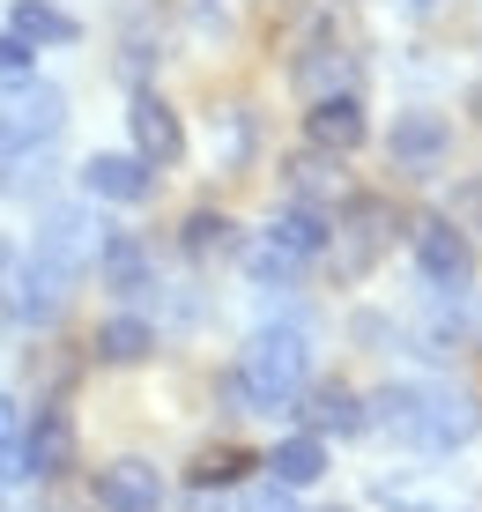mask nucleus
<instances>
[{
  "label": "nucleus",
  "mask_w": 482,
  "mask_h": 512,
  "mask_svg": "<svg viewBox=\"0 0 482 512\" xmlns=\"http://www.w3.org/2000/svg\"><path fill=\"white\" fill-rule=\"evenodd\" d=\"M245 512H297V505H290V490H282V483H275V490H260V498H253V505H245Z\"/></svg>",
  "instance_id": "nucleus-28"
},
{
  "label": "nucleus",
  "mask_w": 482,
  "mask_h": 512,
  "mask_svg": "<svg viewBox=\"0 0 482 512\" xmlns=\"http://www.w3.org/2000/svg\"><path fill=\"white\" fill-rule=\"evenodd\" d=\"M416 275L431 282L438 297H468L475 290V238H468V223H453V216H423L416 223Z\"/></svg>",
  "instance_id": "nucleus-5"
},
{
  "label": "nucleus",
  "mask_w": 482,
  "mask_h": 512,
  "mask_svg": "<svg viewBox=\"0 0 482 512\" xmlns=\"http://www.w3.org/2000/svg\"><path fill=\"white\" fill-rule=\"evenodd\" d=\"M97 505L104 512H156L164 505V475L149 461H112V468H97Z\"/></svg>",
  "instance_id": "nucleus-13"
},
{
  "label": "nucleus",
  "mask_w": 482,
  "mask_h": 512,
  "mask_svg": "<svg viewBox=\"0 0 482 512\" xmlns=\"http://www.w3.org/2000/svg\"><path fill=\"white\" fill-rule=\"evenodd\" d=\"M445 141H453V127H445L438 112H401V119H394V141H386V149H394L401 164H438Z\"/></svg>",
  "instance_id": "nucleus-18"
},
{
  "label": "nucleus",
  "mask_w": 482,
  "mask_h": 512,
  "mask_svg": "<svg viewBox=\"0 0 482 512\" xmlns=\"http://www.w3.org/2000/svg\"><path fill=\"white\" fill-rule=\"evenodd\" d=\"M386 223H394V216H386V201H371V193H349V201H342V216L327 223V231H334L327 253H334V275H342V282L371 275V260L386 253Z\"/></svg>",
  "instance_id": "nucleus-6"
},
{
  "label": "nucleus",
  "mask_w": 482,
  "mask_h": 512,
  "mask_svg": "<svg viewBox=\"0 0 482 512\" xmlns=\"http://www.w3.org/2000/svg\"><path fill=\"white\" fill-rule=\"evenodd\" d=\"M104 245V223L97 208H52V216L38 223V245H30V282H52V290H75V282L89 275V260H97Z\"/></svg>",
  "instance_id": "nucleus-3"
},
{
  "label": "nucleus",
  "mask_w": 482,
  "mask_h": 512,
  "mask_svg": "<svg viewBox=\"0 0 482 512\" xmlns=\"http://www.w3.org/2000/svg\"><path fill=\"white\" fill-rule=\"evenodd\" d=\"M297 90H305V104L312 97H334V90H356V52L342 45V38H312L305 52H297Z\"/></svg>",
  "instance_id": "nucleus-11"
},
{
  "label": "nucleus",
  "mask_w": 482,
  "mask_h": 512,
  "mask_svg": "<svg viewBox=\"0 0 482 512\" xmlns=\"http://www.w3.org/2000/svg\"><path fill=\"white\" fill-rule=\"evenodd\" d=\"M0 268H8V238H0Z\"/></svg>",
  "instance_id": "nucleus-29"
},
{
  "label": "nucleus",
  "mask_w": 482,
  "mask_h": 512,
  "mask_svg": "<svg viewBox=\"0 0 482 512\" xmlns=\"http://www.w3.org/2000/svg\"><path fill=\"white\" fill-rule=\"evenodd\" d=\"M8 30H15V38H30V45H75L82 38V23L67 8H52V0H15Z\"/></svg>",
  "instance_id": "nucleus-20"
},
{
  "label": "nucleus",
  "mask_w": 482,
  "mask_h": 512,
  "mask_svg": "<svg viewBox=\"0 0 482 512\" xmlns=\"http://www.w3.org/2000/svg\"><path fill=\"white\" fill-rule=\"evenodd\" d=\"M282 171H290V201H305V208H334L342 201V156L334 149H305Z\"/></svg>",
  "instance_id": "nucleus-16"
},
{
  "label": "nucleus",
  "mask_w": 482,
  "mask_h": 512,
  "mask_svg": "<svg viewBox=\"0 0 482 512\" xmlns=\"http://www.w3.org/2000/svg\"><path fill=\"white\" fill-rule=\"evenodd\" d=\"M67 127V97L38 75L0 82V156H45Z\"/></svg>",
  "instance_id": "nucleus-4"
},
{
  "label": "nucleus",
  "mask_w": 482,
  "mask_h": 512,
  "mask_svg": "<svg viewBox=\"0 0 482 512\" xmlns=\"http://www.w3.org/2000/svg\"><path fill=\"white\" fill-rule=\"evenodd\" d=\"M23 401L0 394V483H23Z\"/></svg>",
  "instance_id": "nucleus-23"
},
{
  "label": "nucleus",
  "mask_w": 482,
  "mask_h": 512,
  "mask_svg": "<svg viewBox=\"0 0 482 512\" xmlns=\"http://www.w3.org/2000/svg\"><path fill=\"white\" fill-rule=\"evenodd\" d=\"M97 282L104 290H119V297H134V290H149V245H141L134 231H104V245H97Z\"/></svg>",
  "instance_id": "nucleus-15"
},
{
  "label": "nucleus",
  "mask_w": 482,
  "mask_h": 512,
  "mask_svg": "<svg viewBox=\"0 0 482 512\" xmlns=\"http://www.w3.org/2000/svg\"><path fill=\"white\" fill-rule=\"evenodd\" d=\"M267 475H275L282 490H305L327 475V438H312V431H297V438H282L275 453H267Z\"/></svg>",
  "instance_id": "nucleus-17"
},
{
  "label": "nucleus",
  "mask_w": 482,
  "mask_h": 512,
  "mask_svg": "<svg viewBox=\"0 0 482 512\" xmlns=\"http://www.w3.org/2000/svg\"><path fill=\"white\" fill-rule=\"evenodd\" d=\"M371 505H379V512H475L468 498H453V490H431V483H408V475H386V483H371Z\"/></svg>",
  "instance_id": "nucleus-19"
},
{
  "label": "nucleus",
  "mask_w": 482,
  "mask_h": 512,
  "mask_svg": "<svg viewBox=\"0 0 482 512\" xmlns=\"http://www.w3.org/2000/svg\"><path fill=\"white\" fill-rule=\"evenodd\" d=\"M305 134H312V149H334V156H349L356 141H364V104H356V90H334V97H312V112H305Z\"/></svg>",
  "instance_id": "nucleus-12"
},
{
  "label": "nucleus",
  "mask_w": 482,
  "mask_h": 512,
  "mask_svg": "<svg viewBox=\"0 0 482 512\" xmlns=\"http://www.w3.org/2000/svg\"><path fill=\"white\" fill-rule=\"evenodd\" d=\"M297 394H305V431L312 438H356L364 431V394H356V386H342V379H327V386H297Z\"/></svg>",
  "instance_id": "nucleus-9"
},
{
  "label": "nucleus",
  "mask_w": 482,
  "mask_h": 512,
  "mask_svg": "<svg viewBox=\"0 0 482 512\" xmlns=\"http://www.w3.org/2000/svg\"><path fill=\"white\" fill-rule=\"evenodd\" d=\"M305 379H312V334L305 327H260L238 357V394L253 409H290Z\"/></svg>",
  "instance_id": "nucleus-2"
},
{
  "label": "nucleus",
  "mask_w": 482,
  "mask_h": 512,
  "mask_svg": "<svg viewBox=\"0 0 482 512\" xmlns=\"http://www.w3.org/2000/svg\"><path fill=\"white\" fill-rule=\"evenodd\" d=\"M475 112H482V90H475Z\"/></svg>",
  "instance_id": "nucleus-30"
},
{
  "label": "nucleus",
  "mask_w": 482,
  "mask_h": 512,
  "mask_svg": "<svg viewBox=\"0 0 482 512\" xmlns=\"http://www.w3.org/2000/svg\"><path fill=\"white\" fill-rule=\"evenodd\" d=\"M75 468V416L38 409V423H23V475H67Z\"/></svg>",
  "instance_id": "nucleus-10"
},
{
  "label": "nucleus",
  "mask_w": 482,
  "mask_h": 512,
  "mask_svg": "<svg viewBox=\"0 0 482 512\" xmlns=\"http://www.w3.org/2000/svg\"><path fill=\"white\" fill-rule=\"evenodd\" d=\"M364 431L394 438L401 453H453L482 431V409L460 386H438V379H394L364 401Z\"/></svg>",
  "instance_id": "nucleus-1"
},
{
  "label": "nucleus",
  "mask_w": 482,
  "mask_h": 512,
  "mask_svg": "<svg viewBox=\"0 0 482 512\" xmlns=\"http://www.w3.org/2000/svg\"><path fill=\"white\" fill-rule=\"evenodd\" d=\"M230 245H238V223L230 216H216V208H193L186 216V253L193 260H223Z\"/></svg>",
  "instance_id": "nucleus-22"
},
{
  "label": "nucleus",
  "mask_w": 482,
  "mask_h": 512,
  "mask_svg": "<svg viewBox=\"0 0 482 512\" xmlns=\"http://www.w3.org/2000/svg\"><path fill=\"white\" fill-rule=\"evenodd\" d=\"M89 349H97V364H141L156 349V327L134 320V312H119V320L97 327V342H89Z\"/></svg>",
  "instance_id": "nucleus-21"
},
{
  "label": "nucleus",
  "mask_w": 482,
  "mask_h": 512,
  "mask_svg": "<svg viewBox=\"0 0 482 512\" xmlns=\"http://www.w3.org/2000/svg\"><path fill=\"white\" fill-rule=\"evenodd\" d=\"M30 67H38V45H30V38H15V30H0V82L30 75Z\"/></svg>",
  "instance_id": "nucleus-25"
},
{
  "label": "nucleus",
  "mask_w": 482,
  "mask_h": 512,
  "mask_svg": "<svg viewBox=\"0 0 482 512\" xmlns=\"http://www.w3.org/2000/svg\"><path fill=\"white\" fill-rule=\"evenodd\" d=\"M245 268H253V282H290L297 260H282L275 245H253V253H245Z\"/></svg>",
  "instance_id": "nucleus-26"
},
{
  "label": "nucleus",
  "mask_w": 482,
  "mask_h": 512,
  "mask_svg": "<svg viewBox=\"0 0 482 512\" xmlns=\"http://www.w3.org/2000/svg\"><path fill=\"white\" fill-rule=\"evenodd\" d=\"M82 186H89V201L134 208V201H149V193H156V164H141L134 149H104V156H89V164H82Z\"/></svg>",
  "instance_id": "nucleus-7"
},
{
  "label": "nucleus",
  "mask_w": 482,
  "mask_h": 512,
  "mask_svg": "<svg viewBox=\"0 0 482 512\" xmlns=\"http://www.w3.org/2000/svg\"><path fill=\"white\" fill-rule=\"evenodd\" d=\"M238 156H245V112L230 104L223 112V164H238Z\"/></svg>",
  "instance_id": "nucleus-27"
},
{
  "label": "nucleus",
  "mask_w": 482,
  "mask_h": 512,
  "mask_svg": "<svg viewBox=\"0 0 482 512\" xmlns=\"http://www.w3.org/2000/svg\"><path fill=\"white\" fill-rule=\"evenodd\" d=\"M334 512H342V505H334Z\"/></svg>",
  "instance_id": "nucleus-31"
},
{
  "label": "nucleus",
  "mask_w": 482,
  "mask_h": 512,
  "mask_svg": "<svg viewBox=\"0 0 482 512\" xmlns=\"http://www.w3.org/2000/svg\"><path fill=\"white\" fill-rule=\"evenodd\" d=\"M127 127H134V156H141V164L171 171L178 156H186V127H178V112H171L164 97H149V90H141V97L127 104Z\"/></svg>",
  "instance_id": "nucleus-8"
},
{
  "label": "nucleus",
  "mask_w": 482,
  "mask_h": 512,
  "mask_svg": "<svg viewBox=\"0 0 482 512\" xmlns=\"http://www.w3.org/2000/svg\"><path fill=\"white\" fill-rule=\"evenodd\" d=\"M260 245H275L282 260H319L327 253V208H305V201H290V208H275V223L260 231Z\"/></svg>",
  "instance_id": "nucleus-14"
},
{
  "label": "nucleus",
  "mask_w": 482,
  "mask_h": 512,
  "mask_svg": "<svg viewBox=\"0 0 482 512\" xmlns=\"http://www.w3.org/2000/svg\"><path fill=\"white\" fill-rule=\"evenodd\" d=\"M238 468H253L238 446H208L201 461H193V483H201V490H208V483H238Z\"/></svg>",
  "instance_id": "nucleus-24"
}]
</instances>
